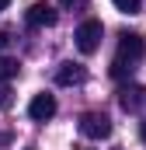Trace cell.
I'll return each mask as SVG.
<instances>
[{"instance_id": "12", "label": "cell", "mask_w": 146, "mask_h": 150, "mask_svg": "<svg viewBox=\"0 0 146 150\" xmlns=\"http://www.w3.org/2000/svg\"><path fill=\"white\" fill-rule=\"evenodd\" d=\"M84 0H59V7H80Z\"/></svg>"}, {"instance_id": "15", "label": "cell", "mask_w": 146, "mask_h": 150, "mask_svg": "<svg viewBox=\"0 0 146 150\" xmlns=\"http://www.w3.org/2000/svg\"><path fill=\"white\" fill-rule=\"evenodd\" d=\"M28 150H32V147H28Z\"/></svg>"}, {"instance_id": "8", "label": "cell", "mask_w": 146, "mask_h": 150, "mask_svg": "<svg viewBox=\"0 0 146 150\" xmlns=\"http://www.w3.org/2000/svg\"><path fill=\"white\" fill-rule=\"evenodd\" d=\"M21 70V63L18 59H11V56H0V84H7V80H14Z\"/></svg>"}, {"instance_id": "9", "label": "cell", "mask_w": 146, "mask_h": 150, "mask_svg": "<svg viewBox=\"0 0 146 150\" xmlns=\"http://www.w3.org/2000/svg\"><path fill=\"white\" fill-rule=\"evenodd\" d=\"M132 74V63H125V59H118V56H115V59H111V77H118V80H122V77H129Z\"/></svg>"}, {"instance_id": "13", "label": "cell", "mask_w": 146, "mask_h": 150, "mask_svg": "<svg viewBox=\"0 0 146 150\" xmlns=\"http://www.w3.org/2000/svg\"><path fill=\"white\" fill-rule=\"evenodd\" d=\"M7 45H11V35H7V32H0V49H7Z\"/></svg>"}, {"instance_id": "10", "label": "cell", "mask_w": 146, "mask_h": 150, "mask_svg": "<svg viewBox=\"0 0 146 150\" xmlns=\"http://www.w3.org/2000/svg\"><path fill=\"white\" fill-rule=\"evenodd\" d=\"M122 14H139V7H143V0H111Z\"/></svg>"}, {"instance_id": "11", "label": "cell", "mask_w": 146, "mask_h": 150, "mask_svg": "<svg viewBox=\"0 0 146 150\" xmlns=\"http://www.w3.org/2000/svg\"><path fill=\"white\" fill-rule=\"evenodd\" d=\"M11 105V87H0V108Z\"/></svg>"}, {"instance_id": "14", "label": "cell", "mask_w": 146, "mask_h": 150, "mask_svg": "<svg viewBox=\"0 0 146 150\" xmlns=\"http://www.w3.org/2000/svg\"><path fill=\"white\" fill-rule=\"evenodd\" d=\"M7 7H11V0H0V11H7Z\"/></svg>"}, {"instance_id": "4", "label": "cell", "mask_w": 146, "mask_h": 150, "mask_svg": "<svg viewBox=\"0 0 146 150\" xmlns=\"http://www.w3.org/2000/svg\"><path fill=\"white\" fill-rule=\"evenodd\" d=\"M118 105H122L125 112H143L146 108V87L143 84H125V87L118 91Z\"/></svg>"}, {"instance_id": "7", "label": "cell", "mask_w": 146, "mask_h": 150, "mask_svg": "<svg viewBox=\"0 0 146 150\" xmlns=\"http://www.w3.org/2000/svg\"><path fill=\"white\" fill-rule=\"evenodd\" d=\"M84 67L80 63H59V70H56V84H63V87H73V84H84Z\"/></svg>"}, {"instance_id": "2", "label": "cell", "mask_w": 146, "mask_h": 150, "mask_svg": "<svg viewBox=\"0 0 146 150\" xmlns=\"http://www.w3.org/2000/svg\"><path fill=\"white\" fill-rule=\"evenodd\" d=\"M80 133L87 140H108L111 136V119L105 112H84L80 115Z\"/></svg>"}, {"instance_id": "3", "label": "cell", "mask_w": 146, "mask_h": 150, "mask_svg": "<svg viewBox=\"0 0 146 150\" xmlns=\"http://www.w3.org/2000/svg\"><path fill=\"white\" fill-rule=\"evenodd\" d=\"M143 52H146L143 35H136V32H122V38H118V59H125V63H139Z\"/></svg>"}, {"instance_id": "1", "label": "cell", "mask_w": 146, "mask_h": 150, "mask_svg": "<svg viewBox=\"0 0 146 150\" xmlns=\"http://www.w3.org/2000/svg\"><path fill=\"white\" fill-rule=\"evenodd\" d=\"M101 35H105L101 21L87 18V21H80V25H77V32H73V42H77V49H80L84 56H91V52H98V45H101Z\"/></svg>"}, {"instance_id": "6", "label": "cell", "mask_w": 146, "mask_h": 150, "mask_svg": "<svg viewBox=\"0 0 146 150\" xmlns=\"http://www.w3.org/2000/svg\"><path fill=\"white\" fill-rule=\"evenodd\" d=\"M25 18H28L32 28H52V25H56V11H52L49 4H32Z\"/></svg>"}, {"instance_id": "5", "label": "cell", "mask_w": 146, "mask_h": 150, "mask_svg": "<svg viewBox=\"0 0 146 150\" xmlns=\"http://www.w3.org/2000/svg\"><path fill=\"white\" fill-rule=\"evenodd\" d=\"M28 115H32L35 122H49V119L56 115V98H52V94H35L32 105H28Z\"/></svg>"}]
</instances>
